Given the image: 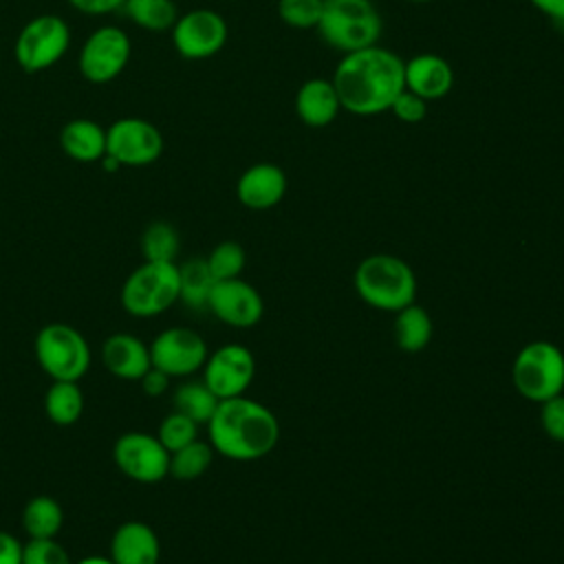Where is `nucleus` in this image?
<instances>
[{
    "label": "nucleus",
    "instance_id": "1",
    "mask_svg": "<svg viewBox=\"0 0 564 564\" xmlns=\"http://www.w3.org/2000/svg\"><path fill=\"white\" fill-rule=\"evenodd\" d=\"M341 110L357 117L388 112L403 84V59L379 44L344 53L333 73Z\"/></svg>",
    "mask_w": 564,
    "mask_h": 564
},
{
    "label": "nucleus",
    "instance_id": "2",
    "mask_svg": "<svg viewBox=\"0 0 564 564\" xmlns=\"http://www.w3.org/2000/svg\"><path fill=\"white\" fill-rule=\"evenodd\" d=\"M209 445L229 460H258L271 454L280 441L278 416L245 394L220 399L207 421Z\"/></svg>",
    "mask_w": 564,
    "mask_h": 564
},
{
    "label": "nucleus",
    "instance_id": "3",
    "mask_svg": "<svg viewBox=\"0 0 564 564\" xmlns=\"http://www.w3.org/2000/svg\"><path fill=\"white\" fill-rule=\"evenodd\" d=\"M361 302L372 308L399 313L416 300V275L412 267L392 253L366 256L352 275Z\"/></svg>",
    "mask_w": 564,
    "mask_h": 564
},
{
    "label": "nucleus",
    "instance_id": "4",
    "mask_svg": "<svg viewBox=\"0 0 564 564\" xmlns=\"http://www.w3.org/2000/svg\"><path fill=\"white\" fill-rule=\"evenodd\" d=\"M383 22L372 0H324L315 31L339 53H352L379 42Z\"/></svg>",
    "mask_w": 564,
    "mask_h": 564
},
{
    "label": "nucleus",
    "instance_id": "5",
    "mask_svg": "<svg viewBox=\"0 0 564 564\" xmlns=\"http://www.w3.org/2000/svg\"><path fill=\"white\" fill-rule=\"evenodd\" d=\"M181 295L176 262L139 264L121 286V306L132 317H156L172 308Z\"/></svg>",
    "mask_w": 564,
    "mask_h": 564
},
{
    "label": "nucleus",
    "instance_id": "6",
    "mask_svg": "<svg viewBox=\"0 0 564 564\" xmlns=\"http://www.w3.org/2000/svg\"><path fill=\"white\" fill-rule=\"evenodd\" d=\"M511 381L520 397L544 403L564 390V352L546 339L522 346L511 366Z\"/></svg>",
    "mask_w": 564,
    "mask_h": 564
},
{
    "label": "nucleus",
    "instance_id": "7",
    "mask_svg": "<svg viewBox=\"0 0 564 564\" xmlns=\"http://www.w3.org/2000/svg\"><path fill=\"white\" fill-rule=\"evenodd\" d=\"M35 359L53 381H79L90 368V348L84 335L70 324H46L40 328Z\"/></svg>",
    "mask_w": 564,
    "mask_h": 564
},
{
    "label": "nucleus",
    "instance_id": "8",
    "mask_svg": "<svg viewBox=\"0 0 564 564\" xmlns=\"http://www.w3.org/2000/svg\"><path fill=\"white\" fill-rule=\"evenodd\" d=\"M70 46V26L64 18L42 13L31 18L15 37L13 55L24 73H42L55 66Z\"/></svg>",
    "mask_w": 564,
    "mask_h": 564
},
{
    "label": "nucleus",
    "instance_id": "9",
    "mask_svg": "<svg viewBox=\"0 0 564 564\" xmlns=\"http://www.w3.org/2000/svg\"><path fill=\"white\" fill-rule=\"evenodd\" d=\"M132 55V42L123 29L104 24L95 29L82 44L77 68L90 84H108L117 79Z\"/></svg>",
    "mask_w": 564,
    "mask_h": 564
},
{
    "label": "nucleus",
    "instance_id": "10",
    "mask_svg": "<svg viewBox=\"0 0 564 564\" xmlns=\"http://www.w3.org/2000/svg\"><path fill=\"white\" fill-rule=\"evenodd\" d=\"M106 154L121 167L152 165L163 154V134L148 119L121 117L106 128Z\"/></svg>",
    "mask_w": 564,
    "mask_h": 564
},
{
    "label": "nucleus",
    "instance_id": "11",
    "mask_svg": "<svg viewBox=\"0 0 564 564\" xmlns=\"http://www.w3.org/2000/svg\"><path fill=\"white\" fill-rule=\"evenodd\" d=\"M112 458L117 469L130 480L152 485L170 474V452L156 434L126 432L115 441Z\"/></svg>",
    "mask_w": 564,
    "mask_h": 564
},
{
    "label": "nucleus",
    "instance_id": "12",
    "mask_svg": "<svg viewBox=\"0 0 564 564\" xmlns=\"http://www.w3.org/2000/svg\"><path fill=\"white\" fill-rule=\"evenodd\" d=\"M207 344L203 335L187 326H172L161 330L150 344V361L154 368L172 377H189L203 370L207 361Z\"/></svg>",
    "mask_w": 564,
    "mask_h": 564
},
{
    "label": "nucleus",
    "instance_id": "13",
    "mask_svg": "<svg viewBox=\"0 0 564 564\" xmlns=\"http://www.w3.org/2000/svg\"><path fill=\"white\" fill-rule=\"evenodd\" d=\"M227 22L214 9H192L176 18L172 26V44L185 59H207L227 44Z\"/></svg>",
    "mask_w": 564,
    "mask_h": 564
},
{
    "label": "nucleus",
    "instance_id": "14",
    "mask_svg": "<svg viewBox=\"0 0 564 564\" xmlns=\"http://www.w3.org/2000/svg\"><path fill=\"white\" fill-rule=\"evenodd\" d=\"M256 377V357L242 344H225L207 355L203 381L218 399H231L247 392Z\"/></svg>",
    "mask_w": 564,
    "mask_h": 564
},
{
    "label": "nucleus",
    "instance_id": "15",
    "mask_svg": "<svg viewBox=\"0 0 564 564\" xmlns=\"http://www.w3.org/2000/svg\"><path fill=\"white\" fill-rule=\"evenodd\" d=\"M207 311L227 326L251 328L262 319L264 302L256 286L240 278H231L214 282Z\"/></svg>",
    "mask_w": 564,
    "mask_h": 564
},
{
    "label": "nucleus",
    "instance_id": "16",
    "mask_svg": "<svg viewBox=\"0 0 564 564\" xmlns=\"http://www.w3.org/2000/svg\"><path fill=\"white\" fill-rule=\"evenodd\" d=\"M286 194V174L275 163H256L247 167L238 183H236V196L238 200L253 212H264L275 207Z\"/></svg>",
    "mask_w": 564,
    "mask_h": 564
},
{
    "label": "nucleus",
    "instance_id": "17",
    "mask_svg": "<svg viewBox=\"0 0 564 564\" xmlns=\"http://www.w3.org/2000/svg\"><path fill=\"white\" fill-rule=\"evenodd\" d=\"M403 84L425 101L445 97L454 86L452 64L436 53H419L403 62Z\"/></svg>",
    "mask_w": 564,
    "mask_h": 564
},
{
    "label": "nucleus",
    "instance_id": "18",
    "mask_svg": "<svg viewBox=\"0 0 564 564\" xmlns=\"http://www.w3.org/2000/svg\"><path fill=\"white\" fill-rule=\"evenodd\" d=\"M101 361L110 375L139 381L150 368V346L130 333H115L101 344Z\"/></svg>",
    "mask_w": 564,
    "mask_h": 564
},
{
    "label": "nucleus",
    "instance_id": "19",
    "mask_svg": "<svg viewBox=\"0 0 564 564\" xmlns=\"http://www.w3.org/2000/svg\"><path fill=\"white\" fill-rule=\"evenodd\" d=\"M161 544L154 529L141 520H128L112 533L110 560L115 564H159Z\"/></svg>",
    "mask_w": 564,
    "mask_h": 564
},
{
    "label": "nucleus",
    "instance_id": "20",
    "mask_svg": "<svg viewBox=\"0 0 564 564\" xmlns=\"http://www.w3.org/2000/svg\"><path fill=\"white\" fill-rule=\"evenodd\" d=\"M341 110L333 79L311 77L295 93V115L308 128L330 126Z\"/></svg>",
    "mask_w": 564,
    "mask_h": 564
},
{
    "label": "nucleus",
    "instance_id": "21",
    "mask_svg": "<svg viewBox=\"0 0 564 564\" xmlns=\"http://www.w3.org/2000/svg\"><path fill=\"white\" fill-rule=\"evenodd\" d=\"M59 145L77 163H97L106 156V128L93 119H70L59 130Z\"/></svg>",
    "mask_w": 564,
    "mask_h": 564
},
{
    "label": "nucleus",
    "instance_id": "22",
    "mask_svg": "<svg viewBox=\"0 0 564 564\" xmlns=\"http://www.w3.org/2000/svg\"><path fill=\"white\" fill-rule=\"evenodd\" d=\"M434 333V324L430 313L412 302L410 306L401 308L394 319V339L397 346L405 352H419L423 350Z\"/></svg>",
    "mask_w": 564,
    "mask_h": 564
},
{
    "label": "nucleus",
    "instance_id": "23",
    "mask_svg": "<svg viewBox=\"0 0 564 564\" xmlns=\"http://www.w3.org/2000/svg\"><path fill=\"white\" fill-rule=\"evenodd\" d=\"M178 278H181L178 302H183L189 311H196V313L207 311V300L216 280L212 278L205 258H192L185 264H181Z\"/></svg>",
    "mask_w": 564,
    "mask_h": 564
},
{
    "label": "nucleus",
    "instance_id": "24",
    "mask_svg": "<svg viewBox=\"0 0 564 564\" xmlns=\"http://www.w3.org/2000/svg\"><path fill=\"white\" fill-rule=\"evenodd\" d=\"M44 412L55 425H73L84 412V394L75 381H53L44 397Z\"/></svg>",
    "mask_w": 564,
    "mask_h": 564
},
{
    "label": "nucleus",
    "instance_id": "25",
    "mask_svg": "<svg viewBox=\"0 0 564 564\" xmlns=\"http://www.w3.org/2000/svg\"><path fill=\"white\" fill-rule=\"evenodd\" d=\"M64 511L51 496H35L24 505L22 527L29 538H55L62 529Z\"/></svg>",
    "mask_w": 564,
    "mask_h": 564
},
{
    "label": "nucleus",
    "instance_id": "26",
    "mask_svg": "<svg viewBox=\"0 0 564 564\" xmlns=\"http://www.w3.org/2000/svg\"><path fill=\"white\" fill-rule=\"evenodd\" d=\"M121 11L137 26L154 33L172 31L178 18V9L174 0H126Z\"/></svg>",
    "mask_w": 564,
    "mask_h": 564
},
{
    "label": "nucleus",
    "instance_id": "27",
    "mask_svg": "<svg viewBox=\"0 0 564 564\" xmlns=\"http://www.w3.org/2000/svg\"><path fill=\"white\" fill-rule=\"evenodd\" d=\"M218 397L205 386V381H185L176 388L174 392V408L178 412H183L185 416H189L192 421H196L198 425L205 423L212 419L216 405H218Z\"/></svg>",
    "mask_w": 564,
    "mask_h": 564
},
{
    "label": "nucleus",
    "instance_id": "28",
    "mask_svg": "<svg viewBox=\"0 0 564 564\" xmlns=\"http://www.w3.org/2000/svg\"><path fill=\"white\" fill-rule=\"evenodd\" d=\"M141 251L145 260L174 262L181 251V238L176 227L165 220L150 223L141 234Z\"/></svg>",
    "mask_w": 564,
    "mask_h": 564
},
{
    "label": "nucleus",
    "instance_id": "29",
    "mask_svg": "<svg viewBox=\"0 0 564 564\" xmlns=\"http://www.w3.org/2000/svg\"><path fill=\"white\" fill-rule=\"evenodd\" d=\"M212 460H214V447L196 438L170 454V476L178 480H194L209 469Z\"/></svg>",
    "mask_w": 564,
    "mask_h": 564
},
{
    "label": "nucleus",
    "instance_id": "30",
    "mask_svg": "<svg viewBox=\"0 0 564 564\" xmlns=\"http://www.w3.org/2000/svg\"><path fill=\"white\" fill-rule=\"evenodd\" d=\"M205 262L209 267L212 278L218 282V280L240 278V273L245 269V262H247V256H245V249L238 242L225 240V242H220L212 249V253L205 258Z\"/></svg>",
    "mask_w": 564,
    "mask_h": 564
},
{
    "label": "nucleus",
    "instance_id": "31",
    "mask_svg": "<svg viewBox=\"0 0 564 564\" xmlns=\"http://www.w3.org/2000/svg\"><path fill=\"white\" fill-rule=\"evenodd\" d=\"M156 438L161 441V445L172 454L181 447H185L187 443L198 438V423L192 421L189 416H185L183 412L174 410L172 414H167L156 432Z\"/></svg>",
    "mask_w": 564,
    "mask_h": 564
},
{
    "label": "nucleus",
    "instance_id": "32",
    "mask_svg": "<svg viewBox=\"0 0 564 564\" xmlns=\"http://www.w3.org/2000/svg\"><path fill=\"white\" fill-rule=\"evenodd\" d=\"M278 18L291 29H315L324 0H278Z\"/></svg>",
    "mask_w": 564,
    "mask_h": 564
},
{
    "label": "nucleus",
    "instance_id": "33",
    "mask_svg": "<svg viewBox=\"0 0 564 564\" xmlns=\"http://www.w3.org/2000/svg\"><path fill=\"white\" fill-rule=\"evenodd\" d=\"M22 564H75L55 538H31L22 546Z\"/></svg>",
    "mask_w": 564,
    "mask_h": 564
},
{
    "label": "nucleus",
    "instance_id": "34",
    "mask_svg": "<svg viewBox=\"0 0 564 564\" xmlns=\"http://www.w3.org/2000/svg\"><path fill=\"white\" fill-rule=\"evenodd\" d=\"M390 112L403 123H421L427 117V101L403 88L390 106Z\"/></svg>",
    "mask_w": 564,
    "mask_h": 564
},
{
    "label": "nucleus",
    "instance_id": "35",
    "mask_svg": "<svg viewBox=\"0 0 564 564\" xmlns=\"http://www.w3.org/2000/svg\"><path fill=\"white\" fill-rule=\"evenodd\" d=\"M540 405V423L546 436L557 443H564V394H557Z\"/></svg>",
    "mask_w": 564,
    "mask_h": 564
},
{
    "label": "nucleus",
    "instance_id": "36",
    "mask_svg": "<svg viewBox=\"0 0 564 564\" xmlns=\"http://www.w3.org/2000/svg\"><path fill=\"white\" fill-rule=\"evenodd\" d=\"M68 4L88 15H106L121 11L126 0H68Z\"/></svg>",
    "mask_w": 564,
    "mask_h": 564
},
{
    "label": "nucleus",
    "instance_id": "37",
    "mask_svg": "<svg viewBox=\"0 0 564 564\" xmlns=\"http://www.w3.org/2000/svg\"><path fill=\"white\" fill-rule=\"evenodd\" d=\"M139 381H141V388L148 397H161L170 388V377L165 372H161L159 368H154V366Z\"/></svg>",
    "mask_w": 564,
    "mask_h": 564
},
{
    "label": "nucleus",
    "instance_id": "38",
    "mask_svg": "<svg viewBox=\"0 0 564 564\" xmlns=\"http://www.w3.org/2000/svg\"><path fill=\"white\" fill-rule=\"evenodd\" d=\"M22 546L13 533L0 531V564H22Z\"/></svg>",
    "mask_w": 564,
    "mask_h": 564
},
{
    "label": "nucleus",
    "instance_id": "39",
    "mask_svg": "<svg viewBox=\"0 0 564 564\" xmlns=\"http://www.w3.org/2000/svg\"><path fill=\"white\" fill-rule=\"evenodd\" d=\"M540 13L555 22H564V0H529Z\"/></svg>",
    "mask_w": 564,
    "mask_h": 564
},
{
    "label": "nucleus",
    "instance_id": "40",
    "mask_svg": "<svg viewBox=\"0 0 564 564\" xmlns=\"http://www.w3.org/2000/svg\"><path fill=\"white\" fill-rule=\"evenodd\" d=\"M75 564H115V562L110 557H104V555H88V557H82Z\"/></svg>",
    "mask_w": 564,
    "mask_h": 564
},
{
    "label": "nucleus",
    "instance_id": "41",
    "mask_svg": "<svg viewBox=\"0 0 564 564\" xmlns=\"http://www.w3.org/2000/svg\"><path fill=\"white\" fill-rule=\"evenodd\" d=\"M408 2H416V4H425V2H434V0H408Z\"/></svg>",
    "mask_w": 564,
    "mask_h": 564
}]
</instances>
